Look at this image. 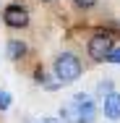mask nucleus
I'll use <instances>...</instances> for the list:
<instances>
[{
    "label": "nucleus",
    "mask_w": 120,
    "mask_h": 123,
    "mask_svg": "<svg viewBox=\"0 0 120 123\" xmlns=\"http://www.w3.org/2000/svg\"><path fill=\"white\" fill-rule=\"evenodd\" d=\"M60 115H63V121H68V123H94L97 107H94V102H91V97L76 94L68 105H63Z\"/></svg>",
    "instance_id": "1"
},
{
    "label": "nucleus",
    "mask_w": 120,
    "mask_h": 123,
    "mask_svg": "<svg viewBox=\"0 0 120 123\" xmlns=\"http://www.w3.org/2000/svg\"><path fill=\"white\" fill-rule=\"evenodd\" d=\"M52 74H55L57 84H73L81 76V60L73 52H60L52 63Z\"/></svg>",
    "instance_id": "2"
},
{
    "label": "nucleus",
    "mask_w": 120,
    "mask_h": 123,
    "mask_svg": "<svg viewBox=\"0 0 120 123\" xmlns=\"http://www.w3.org/2000/svg\"><path fill=\"white\" fill-rule=\"evenodd\" d=\"M112 47H115V39H112V34H107V31H97L94 37L89 39V45H86L91 60H107V55L112 52Z\"/></svg>",
    "instance_id": "3"
},
{
    "label": "nucleus",
    "mask_w": 120,
    "mask_h": 123,
    "mask_svg": "<svg viewBox=\"0 0 120 123\" xmlns=\"http://www.w3.org/2000/svg\"><path fill=\"white\" fill-rule=\"evenodd\" d=\"M3 21H5V26H11V29H24L29 24V11H26L24 5L13 3V5H8L3 11Z\"/></svg>",
    "instance_id": "4"
},
{
    "label": "nucleus",
    "mask_w": 120,
    "mask_h": 123,
    "mask_svg": "<svg viewBox=\"0 0 120 123\" xmlns=\"http://www.w3.org/2000/svg\"><path fill=\"white\" fill-rule=\"evenodd\" d=\"M104 115L110 121H120V92H110L104 97Z\"/></svg>",
    "instance_id": "5"
},
{
    "label": "nucleus",
    "mask_w": 120,
    "mask_h": 123,
    "mask_svg": "<svg viewBox=\"0 0 120 123\" xmlns=\"http://www.w3.org/2000/svg\"><path fill=\"white\" fill-rule=\"evenodd\" d=\"M26 42H21V39H11V42H8V45H5V52H8V58H11V60H21V58H24L26 55Z\"/></svg>",
    "instance_id": "6"
},
{
    "label": "nucleus",
    "mask_w": 120,
    "mask_h": 123,
    "mask_svg": "<svg viewBox=\"0 0 120 123\" xmlns=\"http://www.w3.org/2000/svg\"><path fill=\"white\" fill-rule=\"evenodd\" d=\"M76 3V8H81V11H89V8H94L97 0H73Z\"/></svg>",
    "instance_id": "7"
},
{
    "label": "nucleus",
    "mask_w": 120,
    "mask_h": 123,
    "mask_svg": "<svg viewBox=\"0 0 120 123\" xmlns=\"http://www.w3.org/2000/svg\"><path fill=\"white\" fill-rule=\"evenodd\" d=\"M11 107V92H0V110Z\"/></svg>",
    "instance_id": "8"
},
{
    "label": "nucleus",
    "mask_w": 120,
    "mask_h": 123,
    "mask_svg": "<svg viewBox=\"0 0 120 123\" xmlns=\"http://www.w3.org/2000/svg\"><path fill=\"white\" fill-rule=\"evenodd\" d=\"M107 60H110V63H120V50H118V47H112V52L107 55Z\"/></svg>",
    "instance_id": "9"
},
{
    "label": "nucleus",
    "mask_w": 120,
    "mask_h": 123,
    "mask_svg": "<svg viewBox=\"0 0 120 123\" xmlns=\"http://www.w3.org/2000/svg\"><path fill=\"white\" fill-rule=\"evenodd\" d=\"M39 123H57L55 118H45V121H39Z\"/></svg>",
    "instance_id": "10"
},
{
    "label": "nucleus",
    "mask_w": 120,
    "mask_h": 123,
    "mask_svg": "<svg viewBox=\"0 0 120 123\" xmlns=\"http://www.w3.org/2000/svg\"><path fill=\"white\" fill-rule=\"evenodd\" d=\"M42 3H50V0H42Z\"/></svg>",
    "instance_id": "11"
}]
</instances>
